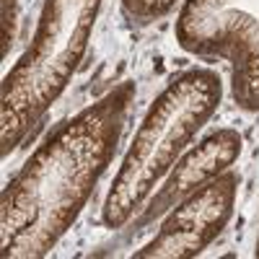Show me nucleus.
Wrapping results in <instances>:
<instances>
[{
    "instance_id": "nucleus-5",
    "label": "nucleus",
    "mask_w": 259,
    "mask_h": 259,
    "mask_svg": "<svg viewBox=\"0 0 259 259\" xmlns=\"http://www.w3.org/2000/svg\"><path fill=\"white\" fill-rule=\"evenodd\" d=\"M241 177L236 171H223L182 202H177L166 212L158 233L143 249H138L135 259H192L200 256L233 218L236 197H239Z\"/></svg>"
},
{
    "instance_id": "nucleus-1",
    "label": "nucleus",
    "mask_w": 259,
    "mask_h": 259,
    "mask_svg": "<svg viewBox=\"0 0 259 259\" xmlns=\"http://www.w3.org/2000/svg\"><path fill=\"white\" fill-rule=\"evenodd\" d=\"M138 96L119 80L73 117L57 122L0 192V254L6 259L47 256L68 233L119 148Z\"/></svg>"
},
{
    "instance_id": "nucleus-6",
    "label": "nucleus",
    "mask_w": 259,
    "mask_h": 259,
    "mask_svg": "<svg viewBox=\"0 0 259 259\" xmlns=\"http://www.w3.org/2000/svg\"><path fill=\"white\" fill-rule=\"evenodd\" d=\"M241 150H244V138L233 127H221L215 133H210L205 140H200L197 145L187 148L182 158L174 163V168L166 174V179L158 184V189L150 194V200L140 210L135 223L148 226L156 218H161V215H166L187 194H192L210 179L228 171L239 161Z\"/></svg>"
},
{
    "instance_id": "nucleus-3",
    "label": "nucleus",
    "mask_w": 259,
    "mask_h": 259,
    "mask_svg": "<svg viewBox=\"0 0 259 259\" xmlns=\"http://www.w3.org/2000/svg\"><path fill=\"white\" fill-rule=\"evenodd\" d=\"M104 0H45L29 47L0 85V156L39 133L89 52Z\"/></svg>"
},
{
    "instance_id": "nucleus-2",
    "label": "nucleus",
    "mask_w": 259,
    "mask_h": 259,
    "mask_svg": "<svg viewBox=\"0 0 259 259\" xmlns=\"http://www.w3.org/2000/svg\"><path fill=\"white\" fill-rule=\"evenodd\" d=\"M221 101L223 78L207 65H192L163 85L148 104L104 197V228L119 231L138 218L150 194L221 109Z\"/></svg>"
},
{
    "instance_id": "nucleus-8",
    "label": "nucleus",
    "mask_w": 259,
    "mask_h": 259,
    "mask_svg": "<svg viewBox=\"0 0 259 259\" xmlns=\"http://www.w3.org/2000/svg\"><path fill=\"white\" fill-rule=\"evenodd\" d=\"M254 254L259 256V226H256V246H254Z\"/></svg>"
},
{
    "instance_id": "nucleus-7",
    "label": "nucleus",
    "mask_w": 259,
    "mask_h": 259,
    "mask_svg": "<svg viewBox=\"0 0 259 259\" xmlns=\"http://www.w3.org/2000/svg\"><path fill=\"white\" fill-rule=\"evenodd\" d=\"M177 3L179 0H119L124 16L130 21H135V24H140V26L166 18L177 8Z\"/></svg>"
},
{
    "instance_id": "nucleus-4",
    "label": "nucleus",
    "mask_w": 259,
    "mask_h": 259,
    "mask_svg": "<svg viewBox=\"0 0 259 259\" xmlns=\"http://www.w3.org/2000/svg\"><path fill=\"white\" fill-rule=\"evenodd\" d=\"M174 39L192 57L223 60L233 104L259 112V0H182Z\"/></svg>"
}]
</instances>
